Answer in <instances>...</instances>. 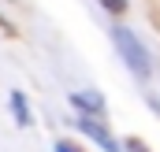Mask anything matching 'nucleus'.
I'll list each match as a JSON object with an SVG mask.
<instances>
[{
  "label": "nucleus",
  "mask_w": 160,
  "mask_h": 152,
  "mask_svg": "<svg viewBox=\"0 0 160 152\" xmlns=\"http://www.w3.org/2000/svg\"><path fill=\"white\" fill-rule=\"evenodd\" d=\"M112 37H116V48H119L123 63L134 71V78H138V82H145V78H149V71H153V59H149L145 45L134 37V30H127V26H116V30H112Z\"/></svg>",
  "instance_id": "1"
},
{
  "label": "nucleus",
  "mask_w": 160,
  "mask_h": 152,
  "mask_svg": "<svg viewBox=\"0 0 160 152\" xmlns=\"http://www.w3.org/2000/svg\"><path fill=\"white\" fill-rule=\"evenodd\" d=\"M75 126H78V130L86 134V137H89V141H97V145H101L104 152H123L119 145H116V137L108 134V126H104L97 115H78V122H75Z\"/></svg>",
  "instance_id": "2"
},
{
  "label": "nucleus",
  "mask_w": 160,
  "mask_h": 152,
  "mask_svg": "<svg viewBox=\"0 0 160 152\" xmlns=\"http://www.w3.org/2000/svg\"><path fill=\"white\" fill-rule=\"evenodd\" d=\"M71 108L78 115H104V97L101 93H93V89H82V93H71Z\"/></svg>",
  "instance_id": "3"
},
{
  "label": "nucleus",
  "mask_w": 160,
  "mask_h": 152,
  "mask_svg": "<svg viewBox=\"0 0 160 152\" xmlns=\"http://www.w3.org/2000/svg\"><path fill=\"white\" fill-rule=\"evenodd\" d=\"M11 115L19 119V126H22V130H26V126H34V115H30V104H26V97H22L19 89L11 93Z\"/></svg>",
  "instance_id": "4"
},
{
  "label": "nucleus",
  "mask_w": 160,
  "mask_h": 152,
  "mask_svg": "<svg viewBox=\"0 0 160 152\" xmlns=\"http://www.w3.org/2000/svg\"><path fill=\"white\" fill-rule=\"evenodd\" d=\"M104 4V11H112V15H127V0H101Z\"/></svg>",
  "instance_id": "5"
},
{
  "label": "nucleus",
  "mask_w": 160,
  "mask_h": 152,
  "mask_svg": "<svg viewBox=\"0 0 160 152\" xmlns=\"http://www.w3.org/2000/svg\"><path fill=\"white\" fill-rule=\"evenodd\" d=\"M56 152H82L75 141H56Z\"/></svg>",
  "instance_id": "6"
},
{
  "label": "nucleus",
  "mask_w": 160,
  "mask_h": 152,
  "mask_svg": "<svg viewBox=\"0 0 160 152\" xmlns=\"http://www.w3.org/2000/svg\"><path fill=\"white\" fill-rule=\"evenodd\" d=\"M127 149H130V152H149V149H145V145H142V141H134V137L127 141Z\"/></svg>",
  "instance_id": "7"
},
{
  "label": "nucleus",
  "mask_w": 160,
  "mask_h": 152,
  "mask_svg": "<svg viewBox=\"0 0 160 152\" xmlns=\"http://www.w3.org/2000/svg\"><path fill=\"white\" fill-rule=\"evenodd\" d=\"M153 112H160V104H153Z\"/></svg>",
  "instance_id": "8"
}]
</instances>
